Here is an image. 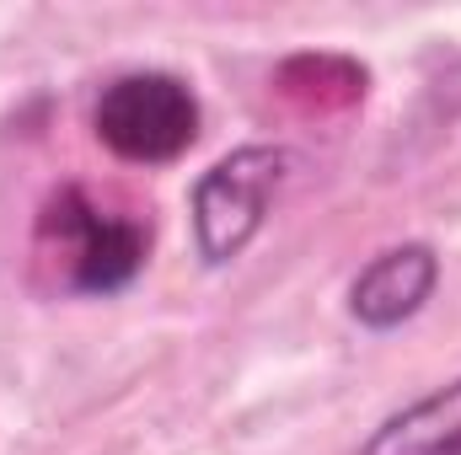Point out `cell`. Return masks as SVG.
<instances>
[{
  "label": "cell",
  "mask_w": 461,
  "mask_h": 455,
  "mask_svg": "<svg viewBox=\"0 0 461 455\" xmlns=\"http://www.w3.org/2000/svg\"><path fill=\"white\" fill-rule=\"evenodd\" d=\"M440 284V257L429 241H402L386 246L381 257H370L354 284H348V317L365 333H392L402 322H413L424 311V300Z\"/></svg>",
  "instance_id": "4"
},
{
  "label": "cell",
  "mask_w": 461,
  "mask_h": 455,
  "mask_svg": "<svg viewBox=\"0 0 461 455\" xmlns=\"http://www.w3.org/2000/svg\"><path fill=\"white\" fill-rule=\"evenodd\" d=\"M290 172H295L290 145H236L210 172L194 177L188 215H194V252L204 268H226L252 246Z\"/></svg>",
  "instance_id": "1"
},
{
  "label": "cell",
  "mask_w": 461,
  "mask_h": 455,
  "mask_svg": "<svg viewBox=\"0 0 461 455\" xmlns=\"http://www.w3.org/2000/svg\"><path fill=\"white\" fill-rule=\"evenodd\" d=\"M38 236L54 252V263H65V284L76 295H103V300L140 279L150 252V230L140 220L97 210L81 188H65L49 199Z\"/></svg>",
  "instance_id": "3"
},
{
  "label": "cell",
  "mask_w": 461,
  "mask_h": 455,
  "mask_svg": "<svg viewBox=\"0 0 461 455\" xmlns=\"http://www.w3.org/2000/svg\"><path fill=\"white\" fill-rule=\"evenodd\" d=\"M92 123H97V139L118 161L167 166L199 139V97L183 76L129 70V76L103 86Z\"/></svg>",
  "instance_id": "2"
},
{
  "label": "cell",
  "mask_w": 461,
  "mask_h": 455,
  "mask_svg": "<svg viewBox=\"0 0 461 455\" xmlns=\"http://www.w3.org/2000/svg\"><path fill=\"white\" fill-rule=\"evenodd\" d=\"M359 455H461V375L392 413Z\"/></svg>",
  "instance_id": "5"
}]
</instances>
